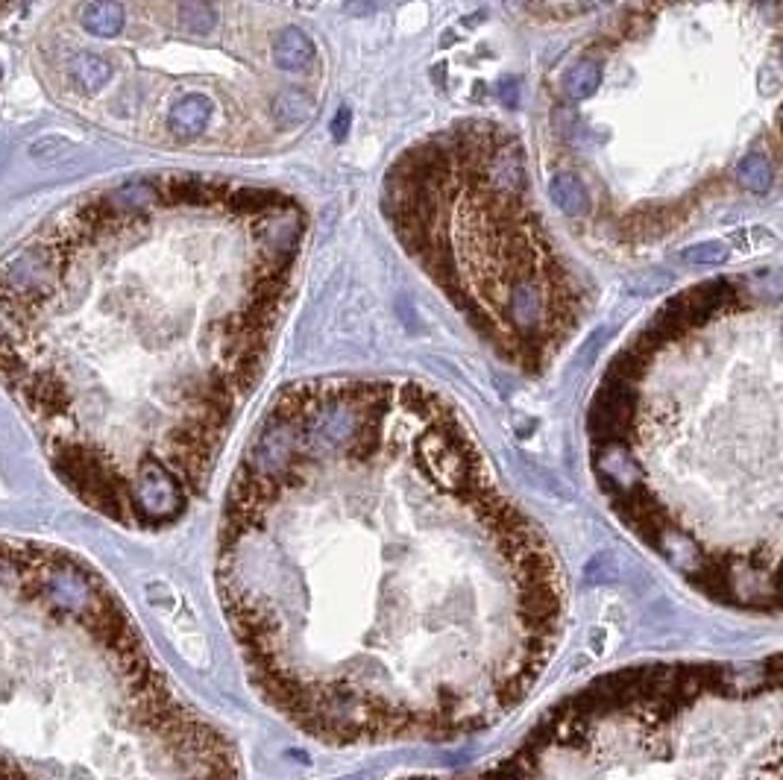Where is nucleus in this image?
<instances>
[{
	"label": "nucleus",
	"instance_id": "10",
	"mask_svg": "<svg viewBox=\"0 0 783 780\" xmlns=\"http://www.w3.org/2000/svg\"><path fill=\"white\" fill-rule=\"evenodd\" d=\"M109 80H112V68H109V62H103L100 56L80 53V56L71 62V83H74L77 91H83V94L100 91Z\"/></svg>",
	"mask_w": 783,
	"mask_h": 780
},
{
	"label": "nucleus",
	"instance_id": "12",
	"mask_svg": "<svg viewBox=\"0 0 783 780\" xmlns=\"http://www.w3.org/2000/svg\"><path fill=\"white\" fill-rule=\"evenodd\" d=\"M273 112H276V118H279L282 127H297V124H303V121L311 118L314 100L305 94L303 88H291V91H282V94H279Z\"/></svg>",
	"mask_w": 783,
	"mask_h": 780
},
{
	"label": "nucleus",
	"instance_id": "15",
	"mask_svg": "<svg viewBox=\"0 0 783 780\" xmlns=\"http://www.w3.org/2000/svg\"><path fill=\"white\" fill-rule=\"evenodd\" d=\"M669 270H652V273H646V279L640 282V285H631L637 294H654V291H660V288H666L669 285Z\"/></svg>",
	"mask_w": 783,
	"mask_h": 780
},
{
	"label": "nucleus",
	"instance_id": "4",
	"mask_svg": "<svg viewBox=\"0 0 783 780\" xmlns=\"http://www.w3.org/2000/svg\"><path fill=\"white\" fill-rule=\"evenodd\" d=\"M0 780H241L109 584L56 546L3 537Z\"/></svg>",
	"mask_w": 783,
	"mask_h": 780
},
{
	"label": "nucleus",
	"instance_id": "2",
	"mask_svg": "<svg viewBox=\"0 0 783 780\" xmlns=\"http://www.w3.org/2000/svg\"><path fill=\"white\" fill-rule=\"evenodd\" d=\"M229 188L200 176L86 194L0 261V382L86 505L130 528L203 493L253 393L288 273L212 279Z\"/></svg>",
	"mask_w": 783,
	"mask_h": 780
},
{
	"label": "nucleus",
	"instance_id": "16",
	"mask_svg": "<svg viewBox=\"0 0 783 780\" xmlns=\"http://www.w3.org/2000/svg\"><path fill=\"white\" fill-rule=\"evenodd\" d=\"M332 135L338 138V141H344L349 135V112L347 109H341L338 115H335V121H332Z\"/></svg>",
	"mask_w": 783,
	"mask_h": 780
},
{
	"label": "nucleus",
	"instance_id": "8",
	"mask_svg": "<svg viewBox=\"0 0 783 780\" xmlns=\"http://www.w3.org/2000/svg\"><path fill=\"white\" fill-rule=\"evenodd\" d=\"M549 197H552V203H555L564 215L581 217L590 212L587 185L572 174V171H561V174L552 176V182H549Z\"/></svg>",
	"mask_w": 783,
	"mask_h": 780
},
{
	"label": "nucleus",
	"instance_id": "5",
	"mask_svg": "<svg viewBox=\"0 0 783 780\" xmlns=\"http://www.w3.org/2000/svg\"><path fill=\"white\" fill-rule=\"evenodd\" d=\"M215 115V103L206 94H185L179 97L168 112V127L176 138H197L209 130V121Z\"/></svg>",
	"mask_w": 783,
	"mask_h": 780
},
{
	"label": "nucleus",
	"instance_id": "9",
	"mask_svg": "<svg viewBox=\"0 0 783 780\" xmlns=\"http://www.w3.org/2000/svg\"><path fill=\"white\" fill-rule=\"evenodd\" d=\"M124 6L115 3V0H97V3H88L83 9V27L88 33H94L97 39H112L124 30Z\"/></svg>",
	"mask_w": 783,
	"mask_h": 780
},
{
	"label": "nucleus",
	"instance_id": "14",
	"mask_svg": "<svg viewBox=\"0 0 783 780\" xmlns=\"http://www.w3.org/2000/svg\"><path fill=\"white\" fill-rule=\"evenodd\" d=\"M728 247L722 241H704V244H693L684 250V259L693 261V264H722L728 261Z\"/></svg>",
	"mask_w": 783,
	"mask_h": 780
},
{
	"label": "nucleus",
	"instance_id": "3",
	"mask_svg": "<svg viewBox=\"0 0 783 780\" xmlns=\"http://www.w3.org/2000/svg\"><path fill=\"white\" fill-rule=\"evenodd\" d=\"M731 279L675 297L590 408L593 473L622 525L719 605L778 613V341L710 338Z\"/></svg>",
	"mask_w": 783,
	"mask_h": 780
},
{
	"label": "nucleus",
	"instance_id": "17",
	"mask_svg": "<svg viewBox=\"0 0 783 780\" xmlns=\"http://www.w3.org/2000/svg\"><path fill=\"white\" fill-rule=\"evenodd\" d=\"M6 3H9V0H0V6H6Z\"/></svg>",
	"mask_w": 783,
	"mask_h": 780
},
{
	"label": "nucleus",
	"instance_id": "1",
	"mask_svg": "<svg viewBox=\"0 0 783 780\" xmlns=\"http://www.w3.org/2000/svg\"><path fill=\"white\" fill-rule=\"evenodd\" d=\"M218 596L261 698L329 745L487 731L564 634L546 537L458 414L396 382L279 396L226 490Z\"/></svg>",
	"mask_w": 783,
	"mask_h": 780
},
{
	"label": "nucleus",
	"instance_id": "6",
	"mask_svg": "<svg viewBox=\"0 0 783 780\" xmlns=\"http://www.w3.org/2000/svg\"><path fill=\"white\" fill-rule=\"evenodd\" d=\"M273 62L282 71H305L314 62V42L300 27H285L273 39Z\"/></svg>",
	"mask_w": 783,
	"mask_h": 780
},
{
	"label": "nucleus",
	"instance_id": "7",
	"mask_svg": "<svg viewBox=\"0 0 783 780\" xmlns=\"http://www.w3.org/2000/svg\"><path fill=\"white\" fill-rule=\"evenodd\" d=\"M602 77H605V68L596 56H584L578 59L561 80V88H564L566 100L572 103H581L587 97H593L599 86H602Z\"/></svg>",
	"mask_w": 783,
	"mask_h": 780
},
{
	"label": "nucleus",
	"instance_id": "11",
	"mask_svg": "<svg viewBox=\"0 0 783 780\" xmlns=\"http://www.w3.org/2000/svg\"><path fill=\"white\" fill-rule=\"evenodd\" d=\"M737 179L748 191H757V194H766L775 182V171H772V162L760 153H748L737 162Z\"/></svg>",
	"mask_w": 783,
	"mask_h": 780
},
{
	"label": "nucleus",
	"instance_id": "13",
	"mask_svg": "<svg viewBox=\"0 0 783 780\" xmlns=\"http://www.w3.org/2000/svg\"><path fill=\"white\" fill-rule=\"evenodd\" d=\"M179 21L191 30V33H209L218 21V12L209 0H182L179 3Z\"/></svg>",
	"mask_w": 783,
	"mask_h": 780
}]
</instances>
